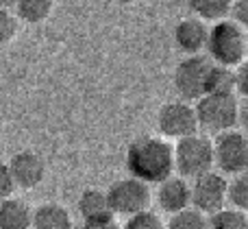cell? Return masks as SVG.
I'll list each match as a JSON object with an SVG mask.
<instances>
[{"label":"cell","instance_id":"cell-16","mask_svg":"<svg viewBox=\"0 0 248 229\" xmlns=\"http://www.w3.org/2000/svg\"><path fill=\"white\" fill-rule=\"evenodd\" d=\"M205 94H235V68L211 61Z\"/></svg>","mask_w":248,"mask_h":229},{"label":"cell","instance_id":"cell-17","mask_svg":"<svg viewBox=\"0 0 248 229\" xmlns=\"http://www.w3.org/2000/svg\"><path fill=\"white\" fill-rule=\"evenodd\" d=\"M55 7V0H17L16 2V16L26 24H39L48 20Z\"/></svg>","mask_w":248,"mask_h":229},{"label":"cell","instance_id":"cell-12","mask_svg":"<svg viewBox=\"0 0 248 229\" xmlns=\"http://www.w3.org/2000/svg\"><path fill=\"white\" fill-rule=\"evenodd\" d=\"M157 203L163 212L174 214L181 210L192 205V196H189V183L183 177H168L159 183L157 190Z\"/></svg>","mask_w":248,"mask_h":229},{"label":"cell","instance_id":"cell-11","mask_svg":"<svg viewBox=\"0 0 248 229\" xmlns=\"http://www.w3.org/2000/svg\"><path fill=\"white\" fill-rule=\"evenodd\" d=\"M207 35L209 26L201 17H183L174 29V42L185 55H198L207 46Z\"/></svg>","mask_w":248,"mask_h":229},{"label":"cell","instance_id":"cell-22","mask_svg":"<svg viewBox=\"0 0 248 229\" xmlns=\"http://www.w3.org/2000/svg\"><path fill=\"white\" fill-rule=\"evenodd\" d=\"M122 229H166V223L161 221L159 214L150 212V210H141L137 214H131Z\"/></svg>","mask_w":248,"mask_h":229},{"label":"cell","instance_id":"cell-5","mask_svg":"<svg viewBox=\"0 0 248 229\" xmlns=\"http://www.w3.org/2000/svg\"><path fill=\"white\" fill-rule=\"evenodd\" d=\"M214 166L227 175H240L248 170V135L244 131L229 129L216 135Z\"/></svg>","mask_w":248,"mask_h":229},{"label":"cell","instance_id":"cell-23","mask_svg":"<svg viewBox=\"0 0 248 229\" xmlns=\"http://www.w3.org/2000/svg\"><path fill=\"white\" fill-rule=\"evenodd\" d=\"M17 35V17L9 9L0 7V48L7 46Z\"/></svg>","mask_w":248,"mask_h":229},{"label":"cell","instance_id":"cell-29","mask_svg":"<svg viewBox=\"0 0 248 229\" xmlns=\"http://www.w3.org/2000/svg\"><path fill=\"white\" fill-rule=\"evenodd\" d=\"M16 2H17V0H0V7H4V9H13V7H16Z\"/></svg>","mask_w":248,"mask_h":229},{"label":"cell","instance_id":"cell-2","mask_svg":"<svg viewBox=\"0 0 248 229\" xmlns=\"http://www.w3.org/2000/svg\"><path fill=\"white\" fill-rule=\"evenodd\" d=\"M207 52L216 64L237 68L248 57V35L246 29L233 22L231 17H222L209 29L207 35Z\"/></svg>","mask_w":248,"mask_h":229},{"label":"cell","instance_id":"cell-3","mask_svg":"<svg viewBox=\"0 0 248 229\" xmlns=\"http://www.w3.org/2000/svg\"><path fill=\"white\" fill-rule=\"evenodd\" d=\"M198 129L218 135L237 127V98L235 94H202L194 105Z\"/></svg>","mask_w":248,"mask_h":229},{"label":"cell","instance_id":"cell-25","mask_svg":"<svg viewBox=\"0 0 248 229\" xmlns=\"http://www.w3.org/2000/svg\"><path fill=\"white\" fill-rule=\"evenodd\" d=\"M229 16H231L233 22H237L240 26L248 29V0H233Z\"/></svg>","mask_w":248,"mask_h":229},{"label":"cell","instance_id":"cell-27","mask_svg":"<svg viewBox=\"0 0 248 229\" xmlns=\"http://www.w3.org/2000/svg\"><path fill=\"white\" fill-rule=\"evenodd\" d=\"M81 229H122L118 225L116 216H105V218H94V221H85Z\"/></svg>","mask_w":248,"mask_h":229},{"label":"cell","instance_id":"cell-19","mask_svg":"<svg viewBox=\"0 0 248 229\" xmlns=\"http://www.w3.org/2000/svg\"><path fill=\"white\" fill-rule=\"evenodd\" d=\"M209 216V229H248V214L237 208H220Z\"/></svg>","mask_w":248,"mask_h":229},{"label":"cell","instance_id":"cell-9","mask_svg":"<svg viewBox=\"0 0 248 229\" xmlns=\"http://www.w3.org/2000/svg\"><path fill=\"white\" fill-rule=\"evenodd\" d=\"M157 127L159 133L166 140H179L185 135L196 133L198 129V120H196V112L189 103L185 100H170L159 109L157 116Z\"/></svg>","mask_w":248,"mask_h":229},{"label":"cell","instance_id":"cell-7","mask_svg":"<svg viewBox=\"0 0 248 229\" xmlns=\"http://www.w3.org/2000/svg\"><path fill=\"white\" fill-rule=\"evenodd\" d=\"M211 59L209 57L187 55L174 70V90L183 100H198L205 94L207 87V72H209Z\"/></svg>","mask_w":248,"mask_h":229},{"label":"cell","instance_id":"cell-21","mask_svg":"<svg viewBox=\"0 0 248 229\" xmlns=\"http://www.w3.org/2000/svg\"><path fill=\"white\" fill-rule=\"evenodd\" d=\"M227 201L233 205V208H237L244 214H248V170L235 175V179L229 181Z\"/></svg>","mask_w":248,"mask_h":229},{"label":"cell","instance_id":"cell-26","mask_svg":"<svg viewBox=\"0 0 248 229\" xmlns=\"http://www.w3.org/2000/svg\"><path fill=\"white\" fill-rule=\"evenodd\" d=\"M235 92L248 96V57L235 68Z\"/></svg>","mask_w":248,"mask_h":229},{"label":"cell","instance_id":"cell-15","mask_svg":"<svg viewBox=\"0 0 248 229\" xmlns=\"http://www.w3.org/2000/svg\"><path fill=\"white\" fill-rule=\"evenodd\" d=\"M78 212H81L83 221H94V218H105V216H116L109 208L107 192L98 190V188H87L78 199Z\"/></svg>","mask_w":248,"mask_h":229},{"label":"cell","instance_id":"cell-13","mask_svg":"<svg viewBox=\"0 0 248 229\" xmlns=\"http://www.w3.org/2000/svg\"><path fill=\"white\" fill-rule=\"evenodd\" d=\"M33 212L20 199H2L0 201V229H31Z\"/></svg>","mask_w":248,"mask_h":229},{"label":"cell","instance_id":"cell-1","mask_svg":"<svg viewBox=\"0 0 248 229\" xmlns=\"http://www.w3.org/2000/svg\"><path fill=\"white\" fill-rule=\"evenodd\" d=\"M126 170L144 183H161L174 173V147L163 135H141L126 148Z\"/></svg>","mask_w":248,"mask_h":229},{"label":"cell","instance_id":"cell-14","mask_svg":"<svg viewBox=\"0 0 248 229\" xmlns=\"http://www.w3.org/2000/svg\"><path fill=\"white\" fill-rule=\"evenodd\" d=\"M33 229H72V216L63 205L44 203L33 212Z\"/></svg>","mask_w":248,"mask_h":229},{"label":"cell","instance_id":"cell-24","mask_svg":"<svg viewBox=\"0 0 248 229\" xmlns=\"http://www.w3.org/2000/svg\"><path fill=\"white\" fill-rule=\"evenodd\" d=\"M16 190V181H13V175L9 170V164H2L0 162V201L9 199Z\"/></svg>","mask_w":248,"mask_h":229},{"label":"cell","instance_id":"cell-30","mask_svg":"<svg viewBox=\"0 0 248 229\" xmlns=\"http://www.w3.org/2000/svg\"><path fill=\"white\" fill-rule=\"evenodd\" d=\"M118 4H133V2H140V0H116Z\"/></svg>","mask_w":248,"mask_h":229},{"label":"cell","instance_id":"cell-4","mask_svg":"<svg viewBox=\"0 0 248 229\" xmlns=\"http://www.w3.org/2000/svg\"><path fill=\"white\" fill-rule=\"evenodd\" d=\"M214 168V140L207 133H196L179 138L174 144V170L181 177H198Z\"/></svg>","mask_w":248,"mask_h":229},{"label":"cell","instance_id":"cell-10","mask_svg":"<svg viewBox=\"0 0 248 229\" xmlns=\"http://www.w3.org/2000/svg\"><path fill=\"white\" fill-rule=\"evenodd\" d=\"M9 170H11V175H13L16 188L33 190V188H37L39 183L44 181V177H46V162L35 151H20L11 157Z\"/></svg>","mask_w":248,"mask_h":229},{"label":"cell","instance_id":"cell-18","mask_svg":"<svg viewBox=\"0 0 248 229\" xmlns=\"http://www.w3.org/2000/svg\"><path fill=\"white\" fill-rule=\"evenodd\" d=\"M233 0H187V7L202 22H218L229 16Z\"/></svg>","mask_w":248,"mask_h":229},{"label":"cell","instance_id":"cell-6","mask_svg":"<svg viewBox=\"0 0 248 229\" xmlns=\"http://www.w3.org/2000/svg\"><path fill=\"white\" fill-rule=\"evenodd\" d=\"M109 208L113 214H122V216H131L141 210H148L150 205V188L141 179L126 177L120 181L111 183L107 190Z\"/></svg>","mask_w":248,"mask_h":229},{"label":"cell","instance_id":"cell-8","mask_svg":"<svg viewBox=\"0 0 248 229\" xmlns=\"http://www.w3.org/2000/svg\"><path fill=\"white\" fill-rule=\"evenodd\" d=\"M227 190L229 181L222 175L207 170V173L194 177V183L189 186V196H192V208H196L202 214H214L227 203Z\"/></svg>","mask_w":248,"mask_h":229},{"label":"cell","instance_id":"cell-28","mask_svg":"<svg viewBox=\"0 0 248 229\" xmlns=\"http://www.w3.org/2000/svg\"><path fill=\"white\" fill-rule=\"evenodd\" d=\"M237 125H240V129L248 135V96H244V98L237 103Z\"/></svg>","mask_w":248,"mask_h":229},{"label":"cell","instance_id":"cell-20","mask_svg":"<svg viewBox=\"0 0 248 229\" xmlns=\"http://www.w3.org/2000/svg\"><path fill=\"white\" fill-rule=\"evenodd\" d=\"M166 229H209L207 214L198 212L196 208H185L181 212L170 214Z\"/></svg>","mask_w":248,"mask_h":229}]
</instances>
